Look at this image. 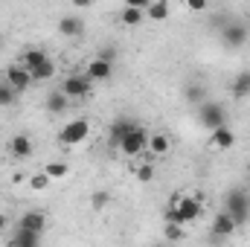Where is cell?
<instances>
[{"label":"cell","instance_id":"obj_13","mask_svg":"<svg viewBox=\"0 0 250 247\" xmlns=\"http://www.w3.org/2000/svg\"><path fill=\"white\" fill-rule=\"evenodd\" d=\"M146 151H148V154H154V157L169 154V151H172V140H169V134H163V131L148 134V148H146Z\"/></svg>","mask_w":250,"mask_h":247},{"label":"cell","instance_id":"obj_32","mask_svg":"<svg viewBox=\"0 0 250 247\" xmlns=\"http://www.w3.org/2000/svg\"><path fill=\"white\" fill-rule=\"evenodd\" d=\"M151 0H125V6H140V9H146Z\"/></svg>","mask_w":250,"mask_h":247},{"label":"cell","instance_id":"obj_31","mask_svg":"<svg viewBox=\"0 0 250 247\" xmlns=\"http://www.w3.org/2000/svg\"><path fill=\"white\" fill-rule=\"evenodd\" d=\"M99 59H105V62H114V59H117V50H114V47H105V50L99 53Z\"/></svg>","mask_w":250,"mask_h":247},{"label":"cell","instance_id":"obj_30","mask_svg":"<svg viewBox=\"0 0 250 247\" xmlns=\"http://www.w3.org/2000/svg\"><path fill=\"white\" fill-rule=\"evenodd\" d=\"M166 239H172V242L184 239V230H181V224H169V227H166Z\"/></svg>","mask_w":250,"mask_h":247},{"label":"cell","instance_id":"obj_5","mask_svg":"<svg viewBox=\"0 0 250 247\" xmlns=\"http://www.w3.org/2000/svg\"><path fill=\"white\" fill-rule=\"evenodd\" d=\"M248 38H250V29L242 21H233V23H224V26H221V41H224V47H230V50H242V47L248 44Z\"/></svg>","mask_w":250,"mask_h":247},{"label":"cell","instance_id":"obj_27","mask_svg":"<svg viewBox=\"0 0 250 247\" xmlns=\"http://www.w3.org/2000/svg\"><path fill=\"white\" fill-rule=\"evenodd\" d=\"M50 181H53V178H50L47 172H38V175H32V178H29V184H32L35 192H44V189L50 186Z\"/></svg>","mask_w":250,"mask_h":247},{"label":"cell","instance_id":"obj_7","mask_svg":"<svg viewBox=\"0 0 250 247\" xmlns=\"http://www.w3.org/2000/svg\"><path fill=\"white\" fill-rule=\"evenodd\" d=\"M6 82L18 90V93H23V90H29V84H32V73L23 67V64H9L6 67Z\"/></svg>","mask_w":250,"mask_h":247},{"label":"cell","instance_id":"obj_33","mask_svg":"<svg viewBox=\"0 0 250 247\" xmlns=\"http://www.w3.org/2000/svg\"><path fill=\"white\" fill-rule=\"evenodd\" d=\"M90 3H93V0H73V6H76V9H87Z\"/></svg>","mask_w":250,"mask_h":247},{"label":"cell","instance_id":"obj_10","mask_svg":"<svg viewBox=\"0 0 250 247\" xmlns=\"http://www.w3.org/2000/svg\"><path fill=\"white\" fill-rule=\"evenodd\" d=\"M209 145L218 148V151L233 148V145H236V134L230 131V125H218V128H212V134H209Z\"/></svg>","mask_w":250,"mask_h":247},{"label":"cell","instance_id":"obj_25","mask_svg":"<svg viewBox=\"0 0 250 247\" xmlns=\"http://www.w3.org/2000/svg\"><path fill=\"white\" fill-rule=\"evenodd\" d=\"M131 125H134V120H117V123L111 125V143H114V145L123 140V134L131 128Z\"/></svg>","mask_w":250,"mask_h":247},{"label":"cell","instance_id":"obj_4","mask_svg":"<svg viewBox=\"0 0 250 247\" xmlns=\"http://www.w3.org/2000/svg\"><path fill=\"white\" fill-rule=\"evenodd\" d=\"M87 137H90V123H87V120H70V123L59 131V143H62V145H79V143H84Z\"/></svg>","mask_w":250,"mask_h":247},{"label":"cell","instance_id":"obj_9","mask_svg":"<svg viewBox=\"0 0 250 247\" xmlns=\"http://www.w3.org/2000/svg\"><path fill=\"white\" fill-rule=\"evenodd\" d=\"M32 151H35L32 137H26V134H15V137L9 140V154H12L15 160H26V157H32Z\"/></svg>","mask_w":250,"mask_h":247},{"label":"cell","instance_id":"obj_2","mask_svg":"<svg viewBox=\"0 0 250 247\" xmlns=\"http://www.w3.org/2000/svg\"><path fill=\"white\" fill-rule=\"evenodd\" d=\"M224 209L233 215V221H236L239 227L250 221V198L242 189H230V192H227V206H224Z\"/></svg>","mask_w":250,"mask_h":247},{"label":"cell","instance_id":"obj_16","mask_svg":"<svg viewBox=\"0 0 250 247\" xmlns=\"http://www.w3.org/2000/svg\"><path fill=\"white\" fill-rule=\"evenodd\" d=\"M47 59H50V56H47L44 50H38V47H29V50H26V53L21 56V64H23V67H26V70L32 73L35 67H41V64L47 62Z\"/></svg>","mask_w":250,"mask_h":247},{"label":"cell","instance_id":"obj_3","mask_svg":"<svg viewBox=\"0 0 250 247\" xmlns=\"http://www.w3.org/2000/svg\"><path fill=\"white\" fill-rule=\"evenodd\" d=\"M195 111H198V123L204 125L207 131H212V128H218V125H227V111L218 105V102H201V105H195Z\"/></svg>","mask_w":250,"mask_h":247},{"label":"cell","instance_id":"obj_15","mask_svg":"<svg viewBox=\"0 0 250 247\" xmlns=\"http://www.w3.org/2000/svg\"><path fill=\"white\" fill-rule=\"evenodd\" d=\"M169 12H172V6H169V0H151L148 6H146V18L148 21H166L169 18Z\"/></svg>","mask_w":250,"mask_h":247},{"label":"cell","instance_id":"obj_34","mask_svg":"<svg viewBox=\"0 0 250 247\" xmlns=\"http://www.w3.org/2000/svg\"><path fill=\"white\" fill-rule=\"evenodd\" d=\"M6 224H9V218H6V215H3V212H0V233H3V230H6Z\"/></svg>","mask_w":250,"mask_h":247},{"label":"cell","instance_id":"obj_29","mask_svg":"<svg viewBox=\"0 0 250 247\" xmlns=\"http://www.w3.org/2000/svg\"><path fill=\"white\" fill-rule=\"evenodd\" d=\"M187 9L189 12H195V15H201V12L209 9V0H187Z\"/></svg>","mask_w":250,"mask_h":247},{"label":"cell","instance_id":"obj_24","mask_svg":"<svg viewBox=\"0 0 250 247\" xmlns=\"http://www.w3.org/2000/svg\"><path fill=\"white\" fill-rule=\"evenodd\" d=\"M15 99H18V90L9 82H0V108H9Z\"/></svg>","mask_w":250,"mask_h":247},{"label":"cell","instance_id":"obj_18","mask_svg":"<svg viewBox=\"0 0 250 247\" xmlns=\"http://www.w3.org/2000/svg\"><path fill=\"white\" fill-rule=\"evenodd\" d=\"M120 21H123L125 26H140V23L146 21V9H140V6H125L123 12H120Z\"/></svg>","mask_w":250,"mask_h":247},{"label":"cell","instance_id":"obj_23","mask_svg":"<svg viewBox=\"0 0 250 247\" xmlns=\"http://www.w3.org/2000/svg\"><path fill=\"white\" fill-rule=\"evenodd\" d=\"M184 96H187V102H192V105H201V102L207 99V90H204L201 84H187Z\"/></svg>","mask_w":250,"mask_h":247},{"label":"cell","instance_id":"obj_17","mask_svg":"<svg viewBox=\"0 0 250 247\" xmlns=\"http://www.w3.org/2000/svg\"><path fill=\"white\" fill-rule=\"evenodd\" d=\"M67 102H70V96L59 87V90H53V93L47 96V111H50V114H64V111H67Z\"/></svg>","mask_w":250,"mask_h":247},{"label":"cell","instance_id":"obj_26","mask_svg":"<svg viewBox=\"0 0 250 247\" xmlns=\"http://www.w3.org/2000/svg\"><path fill=\"white\" fill-rule=\"evenodd\" d=\"M108 201H111V195H108L105 189H102V192L96 189V192L90 195V206H93V209H105V206H108Z\"/></svg>","mask_w":250,"mask_h":247},{"label":"cell","instance_id":"obj_14","mask_svg":"<svg viewBox=\"0 0 250 247\" xmlns=\"http://www.w3.org/2000/svg\"><path fill=\"white\" fill-rule=\"evenodd\" d=\"M18 227H26V230H35V233H44V227H47V215H44L41 209H29V212H23V215H21V221H18Z\"/></svg>","mask_w":250,"mask_h":247},{"label":"cell","instance_id":"obj_11","mask_svg":"<svg viewBox=\"0 0 250 247\" xmlns=\"http://www.w3.org/2000/svg\"><path fill=\"white\" fill-rule=\"evenodd\" d=\"M236 230H239V224L233 221V215H230L227 209L215 212V218H212V233H215L218 239H227V236H233Z\"/></svg>","mask_w":250,"mask_h":247},{"label":"cell","instance_id":"obj_8","mask_svg":"<svg viewBox=\"0 0 250 247\" xmlns=\"http://www.w3.org/2000/svg\"><path fill=\"white\" fill-rule=\"evenodd\" d=\"M84 73H87V79H90L93 84H102V82L111 79V73H114V62H105V59L96 56V59L87 62V70H84Z\"/></svg>","mask_w":250,"mask_h":247},{"label":"cell","instance_id":"obj_22","mask_svg":"<svg viewBox=\"0 0 250 247\" xmlns=\"http://www.w3.org/2000/svg\"><path fill=\"white\" fill-rule=\"evenodd\" d=\"M53 181H62V178H67L70 175V166L67 163H62V160H53V163H47V169H44Z\"/></svg>","mask_w":250,"mask_h":247},{"label":"cell","instance_id":"obj_1","mask_svg":"<svg viewBox=\"0 0 250 247\" xmlns=\"http://www.w3.org/2000/svg\"><path fill=\"white\" fill-rule=\"evenodd\" d=\"M117 148L123 151L125 157H137V154H146L148 148V131L143 128L140 123H134L128 131L123 134V140L117 143Z\"/></svg>","mask_w":250,"mask_h":247},{"label":"cell","instance_id":"obj_21","mask_svg":"<svg viewBox=\"0 0 250 247\" xmlns=\"http://www.w3.org/2000/svg\"><path fill=\"white\" fill-rule=\"evenodd\" d=\"M233 96H236V99L250 96V73H239V76L233 79Z\"/></svg>","mask_w":250,"mask_h":247},{"label":"cell","instance_id":"obj_12","mask_svg":"<svg viewBox=\"0 0 250 247\" xmlns=\"http://www.w3.org/2000/svg\"><path fill=\"white\" fill-rule=\"evenodd\" d=\"M59 32H62L64 38H82V35H84V21H82V15H64L62 21H59Z\"/></svg>","mask_w":250,"mask_h":247},{"label":"cell","instance_id":"obj_28","mask_svg":"<svg viewBox=\"0 0 250 247\" xmlns=\"http://www.w3.org/2000/svg\"><path fill=\"white\" fill-rule=\"evenodd\" d=\"M137 181H140V184H151V181H154V166H151V163H143V166L137 169Z\"/></svg>","mask_w":250,"mask_h":247},{"label":"cell","instance_id":"obj_20","mask_svg":"<svg viewBox=\"0 0 250 247\" xmlns=\"http://www.w3.org/2000/svg\"><path fill=\"white\" fill-rule=\"evenodd\" d=\"M50 79H56V62L53 59H47L41 67L32 70V82H50Z\"/></svg>","mask_w":250,"mask_h":247},{"label":"cell","instance_id":"obj_19","mask_svg":"<svg viewBox=\"0 0 250 247\" xmlns=\"http://www.w3.org/2000/svg\"><path fill=\"white\" fill-rule=\"evenodd\" d=\"M38 239H41V233H35V230H26V227H18V233H15V239H12V245L32 247V245H38Z\"/></svg>","mask_w":250,"mask_h":247},{"label":"cell","instance_id":"obj_6","mask_svg":"<svg viewBox=\"0 0 250 247\" xmlns=\"http://www.w3.org/2000/svg\"><path fill=\"white\" fill-rule=\"evenodd\" d=\"M90 87H93V82L87 79V73H70V76L62 82V90L70 96V99H82V96H87Z\"/></svg>","mask_w":250,"mask_h":247}]
</instances>
